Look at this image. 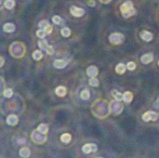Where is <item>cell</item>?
I'll return each instance as SVG.
<instances>
[{"label":"cell","mask_w":159,"mask_h":158,"mask_svg":"<svg viewBox=\"0 0 159 158\" xmlns=\"http://www.w3.org/2000/svg\"><path fill=\"white\" fill-rule=\"evenodd\" d=\"M30 150H29L27 147H23V148L20 150V155L22 156V157H29L30 156Z\"/></svg>","instance_id":"obj_12"},{"label":"cell","mask_w":159,"mask_h":158,"mask_svg":"<svg viewBox=\"0 0 159 158\" xmlns=\"http://www.w3.org/2000/svg\"><path fill=\"white\" fill-rule=\"evenodd\" d=\"M53 65H54L55 68L61 69V68H64L66 65H67V61L63 60H56L53 62Z\"/></svg>","instance_id":"obj_9"},{"label":"cell","mask_w":159,"mask_h":158,"mask_svg":"<svg viewBox=\"0 0 159 158\" xmlns=\"http://www.w3.org/2000/svg\"><path fill=\"white\" fill-rule=\"evenodd\" d=\"M140 37H141V39L146 42H149L153 39V34H152L150 32H148V31H145V30L140 32Z\"/></svg>","instance_id":"obj_6"},{"label":"cell","mask_w":159,"mask_h":158,"mask_svg":"<svg viewBox=\"0 0 159 158\" xmlns=\"http://www.w3.org/2000/svg\"><path fill=\"white\" fill-rule=\"evenodd\" d=\"M153 59H154V57H153V54H152V53H146V54H144V55L141 57L140 60H141L142 63L148 64V63H150V62L153 60Z\"/></svg>","instance_id":"obj_7"},{"label":"cell","mask_w":159,"mask_h":158,"mask_svg":"<svg viewBox=\"0 0 159 158\" xmlns=\"http://www.w3.org/2000/svg\"><path fill=\"white\" fill-rule=\"evenodd\" d=\"M61 35H62V36L68 37V36H70V34H71V30L69 29V28H67V27L62 28V29H61Z\"/></svg>","instance_id":"obj_21"},{"label":"cell","mask_w":159,"mask_h":158,"mask_svg":"<svg viewBox=\"0 0 159 158\" xmlns=\"http://www.w3.org/2000/svg\"><path fill=\"white\" fill-rule=\"evenodd\" d=\"M142 119L146 122H148V121H155L157 119V113H154L153 111H150V112H147V113H145L144 114L142 115Z\"/></svg>","instance_id":"obj_3"},{"label":"cell","mask_w":159,"mask_h":158,"mask_svg":"<svg viewBox=\"0 0 159 158\" xmlns=\"http://www.w3.org/2000/svg\"><path fill=\"white\" fill-rule=\"evenodd\" d=\"M46 34L47 33L44 31V29L43 30H38L37 32H36V35H37L39 38H44L45 35H46Z\"/></svg>","instance_id":"obj_27"},{"label":"cell","mask_w":159,"mask_h":158,"mask_svg":"<svg viewBox=\"0 0 159 158\" xmlns=\"http://www.w3.org/2000/svg\"><path fill=\"white\" fill-rule=\"evenodd\" d=\"M100 1H101V2H102V3H105V4H106V3H109L111 0H100Z\"/></svg>","instance_id":"obj_34"},{"label":"cell","mask_w":159,"mask_h":158,"mask_svg":"<svg viewBox=\"0 0 159 158\" xmlns=\"http://www.w3.org/2000/svg\"><path fill=\"white\" fill-rule=\"evenodd\" d=\"M71 139H72V136H71L69 133H64V134L61 135V140L62 142H64V143H68V142H70Z\"/></svg>","instance_id":"obj_16"},{"label":"cell","mask_w":159,"mask_h":158,"mask_svg":"<svg viewBox=\"0 0 159 158\" xmlns=\"http://www.w3.org/2000/svg\"><path fill=\"white\" fill-rule=\"evenodd\" d=\"M80 97H81V99H82V100H89V97H90L89 91V90H87V89L83 90V91L81 92V95H80Z\"/></svg>","instance_id":"obj_22"},{"label":"cell","mask_w":159,"mask_h":158,"mask_svg":"<svg viewBox=\"0 0 159 158\" xmlns=\"http://www.w3.org/2000/svg\"><path fill=\"white\" fill-rule=\"evenodd\" d=\"M0 59H1V64H0V66L2 67V66L4 65V58H3V57H1Z\"/></svg>","instance_id":"obj_33"},{"label":"cell","mask_w":159,"mask_h":158,"mask_svg":"<svg viewBox=\"0 0 159 158\" xmlns=\"http://www.w3.org/2000/svg\"><path fill=\"white\" fill-rule=\"evenodd\" d=\"M66 88H64V87H62V86H61V87H58V88H56V94L58 95V96H60V97H64L66 94Z\"/></svg>","instance_id":"obj_14"},{"label":"cell","mask_w":159,"mask_h":158,"mask_svg":"<svg viewBox=\"0 0 159 158\" xmlns=\"http://www.w3.org/2000/svg\"><path fill=\"white\" fill-rule=\"evenodd\" d=\"M109 40L114 45H118V44H120V43L123 42L124 35L121 34H118V33H114V34H112L109 36Z\"/></svg>","instance_id":"obj_2"},{"label":"cell","mask_w":159,"mask_h":158,"mask_svg":"<svg viewBox=\"0 0 159 158\" xmlns=\"http://www.w3.org/2000/svg\"><path fill=\"white\" fill-rule=\"evenodd\" d=\"M89 4H90V6H91V7H94V1L90 0V1H89Z\"/></svg>","instance_id":"obj_35"},{"label":"cell","mask_w":159,"mask_h":158,"mask_svg":"<svg viewBox=\"0 0 159 158\" xmlns=\"http://www.w3.org/2000/svg\"><path fill=\"white\" fill-rule=\"evenodd\" d=\"M135 68H136V63L135 62H133V61H129V62L126 64V69L130 70V71L134 70Z\"/></svg>","instance_id":"obj_26"},{"label":"cell","mask_w":159,"mask_h":158,"mask_svg":"<svg viewBox=\"0 0 159 158\" xmlns=\"http://www.w3.org/2000/svg\"><path fill=\"white\" fill-rule=\"evenodd\" d=\"M3 94H4V96H5L6 98H10V97H12V95H13V91H12V89H10V88H7Z\"/></svg>","instance_id":"obj_25"},{"label":"cell","mask_w":159,"mask_h":158,"mask_svg":"<svg viewBox=\"0 0 159 158\" xmlns=\"http://www.w3.org/2000/svg\"><path fill=\"white\" fill-rule=\"evenodd\" d=\"M158 64H159V61H158Z\"/></svg>","instance_id":"obj_36"},{"label":"cell","mask_w":159,"mask_h":158,"mask_svg":"<svg viewBox=\"0 0 159 158\" xmlns=\"http://www.w3.org/2000/svg\"><path fill=\"white\" fill-rule=\"evenodd\" d=\"M44 31L47 33V34H50L52 32V26L49 25V24H47L46 27H44Z\"/></svg>","instance_id":"obj_29"},{"label":"cell","mask_w":159,"mask_h":158,"mask_svg":"<svg viewBox=\"0 0 159 158\" xmlns=\"http://www.w3.org/2000/svg\"><path fill=\"white\" fill-rule=\"evenodd\" d=\"M126 69V66L125 64H123V63H119V64L116 65V67H115V71H116L117 74H124L125 73V71Z\"/></svg>","instance_id":"obj_15"},{"label":"cell","mask_w":159,"mask_h":158,"mask_svg":"<svg viewBox=\"0 0 159 158\" xmlns=\"http://www.w3.org/2000/svg\"><path fill=\"white\" fill-rule=\"evenodd\" d=\"M3 30L5 31L6 33H12L14 32L15 30V25L13 24V23H6L5 25L3 26Z\"/></svg>","instance_id":"obj_11"},{"label":"cell","mask_w":159,"mask_h":158,"mask_svg":"<svg viewBox=\"0 0 159 158\" xmlns=\"http://www.w3.org/2000/svg\"><path fill=\"white\" fill-rule=\"evenodd\" d=\"M37 131L38 132H40V133H42V134H46L47 131H48V127H47V125L41 124V125H39V126L37 127Z\"/></svg>","instance_id":"obj_18"},{"label":"cell","mask_w":159,"mask_h":158,"mask_svg":"<svg viewBox=\"0 0 159 158\" xmlns=\"http://www.w3.org/2000/svg\"><path fill=\"white\" fill-rule=\"evenodd\" d=\"M132 98H133V95H132V93L129 92V91H126V92L123 94V100H124V102H126V103L131 102Z\"/></svg>","instance_id":"obj_13"},{"label":"cell","mask_w":159,"mask_h":158,"mask_svg":"<svg viewBox=\"0 0 159 158\" xmlns=\"http://www.w3.org/2000/svg\"><path fill=\"white\" fill-rule=\"evenodd\" d=\"M154 107H155V108H159V97L157 98V100H156V102H154Z\"/></svg>","instance_id":"obj_32"},{"label":"cell","mask_w":159,"mask_h":158,"mask_svg":"<svg viewBox=\"0 0 159 158\" xmlns=\"http://www.w3.org/2000/svg\"><path fill=\"white\" fill-rule=\"evenodd\" d=\"M121 12L125 18H128L131 15L135 14V9L133 8V5L131 1H126L120 7Z\"/></svg>","instance_id":"obj_1"},{"label":"cell","mask_w":159,"mask_h":158,"mask_svg":"<svg viewBox=\"0 0 159 158\" xmlns=\"http://www.w3.org/2000/svg\"><path fill=\"white\" fill-rule=\"evenodd\" d=\"M87 74L90 77H95L98 74V69L95 66H89L87 69Z\"/></svg>","instance_id":"obj_8"},{"label":"cell","mask_w":159,"mask_h":158,"mask_svg":"<svg viewBox=\"0 0 159 158\" xmlns=\"http://www.w3.org/2000/svg\"><path fill=\"white\" fill-rule=\"evenodd\" d=\"M70 11L72 15H74L75 17H81V16H83L84 15V9H79V8H77V7H72L70 9Z\"/></svg>","instance_id":"obj_5"},{"label":"cell","mask_w":159,"mask_h":158,"mask_svg":"<svg viewBox=\"0 0 159 158\" xmlns=\"http://www.w3.org/2000/svg\"><path fill=\"white\" fill-rule=\"evenodd\" d=\"M89 85H90L91 87H98L99 81L97 80V78H95V77H91V78L89 79Z\"/></svg>","instance_id":"obj_23"},{"label":"cell","mask_w":159,"mask_h":158,"mask_svg":"<svg viewBox=\"0 0 159 158\" xmlns=\"http://www.w3.org/2000/svg\"><path fill=\"white\" fill-rule=\"evenodd\" d=\"M38 46H39V47L41 48V49H47V43L46 40H41V41H39V43H38Z\"/></svg>","instance_id":"obj_24"},{"label":"cell","mask_w":159,"mask_h":158,"mask_svg":"<svg viewBox=\"0 0 159 158\" xmlns=\"http://www.w3.org/2000/svg\"><path fill=\"white\" fill-rule=\"evenodd\" d=\"M18 121H19L18 117H17L16 115H14V114H11V115H10L8 118H7V123H8L9 125H17Z\"/></svg>","instance_id":"obj_10"},{"label":"cell","mask_w":159,"mask_h":158,"mask_svg":"<svg viewBox=\"0 0 159 158\" xmlns=\"http://www.w3.org/2000/svg\"><path fill=\"white\" fill-rule=\"evenodd\" d=\"M4 5H5V7L7 9H13V7L15 6V1L14 0H6Z\"/></svg>","instance_id":"obj_20"},{"label":"cell","mask_w":159,"mask_h":158,"mask_svg":"<svg viewBox=\"0 0 159 158\" xmlns=\"http://www.w3.org/2000/svg\"><path fill=\"white\" fill-rule=\"evenodd\" d=\"M112 95L114 97V99L116 100V102H121L123 100V94H121L120 92H118L117 90H113Z\"/></svg>","instance_id":"obj_17"},{"label":"cell","mask_w":159,"mask_h":158,"mask_svg":"<svg viewBox=\"0 0 159 158\" xmlns=\"http://www.w3.org/2000/svg\"><path fill=\"white\" fill-rule=\"evenodd\" d=\"M46 51H47V54H49V55L53 54V48H52V46H47V49H46Z\"/></svg>","instance_id":"obj_31"},{"label":"cell","mask_w":159,"mask_h":158,"mask_svg":"<svg viewBox=\"0 0 159 158\" xmlns=\"http://www.w3.org/2000/svg\"><path fill=\"white\" fill-rule=\"evenodd\" d=\"M42 57H43V54H42V52L40 50H35V51H34V53H33V58L35 60H41L42 59Z\"/></svg>","instance_id":"obj_19"},{"label":"cell","mask_w":159,"mask_h":158,"mask_svg":"<svg viewBox=\"0 0 159 158\" xmlns=\"http://www.w3.org/2000/svg\"><path fill=\"white\" fill-rule=\"evenodd\" d=\"M52 22L55 23V24H60L61 23V19L60 16H54L52 18Z\"/></svg>","instance_id":"obj_28"},{"label":"cell","mask_w":159,"mask_h":158,"mask_svg":"<svg viewBox=\"0 0 159 158\" xmlns=\"http://www.w3.org/2000/svg\"><path fill=\"white\" fill-rule=\"evenodd\" d=\"M47 24H48V23H47V21H42V22H40V23H39L38 26H39L40 28H42V29H44V27H46Z\"/></svg>","instance_id":"obj_30"},{"label":"cell","mask_w":159,"mask_h":158,"mask_svg":"<svg viewBox=\"0 0 159 158\" xmlns=\"http://www.w3.org/2000/svg\"><path fill=\"white\" fill-rule=\"evenodd\" d=\"M82 151H83L85 153H91V152H96V151H97V146L93 143H88L83 146Z\"/></svg>","instance_id":"obj_4"}]
</instances>
